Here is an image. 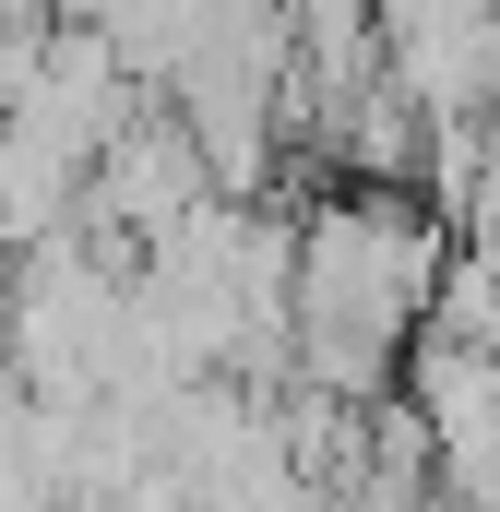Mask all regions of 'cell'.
I'll return each instance as SVG.
<instances>
[{
	"label": "cell",
	"mask_w": 500,
	"mask_h": 512,
	"mask_svg": "<svg viewBox=\"0 0 500 512\" xmlns=\"http://www.w3.org/2000/svg\"><path fill=\"white\" fill-rule=\"evenodd\" d=\"M227 191H215V167H203V143L179 131V108H143V120L96 155V179H84V227H120L143 251H167L179 227H203Z\"/></svg>",
	"instance_id": "obj_1"
}]
</instances>
